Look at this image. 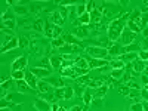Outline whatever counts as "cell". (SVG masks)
Listing matches in <instances>:
<instances>
[{
	"mask_svg": "<svg viewBox=\"0 0 148 111\" xmlns=\"http://www.w3.org/2000/svg\"><path fill=\"white\" fill-rule=\"evenodd\" d=\"M129 16H130V14H125V15H121L119 19H114V21H111V22L108 24L107 37H108V40H110L111 43H114L116 40L120 39L123 30L126 28V24H127V21H129Z\"/></svg>",
	"mask_w": 148,
	"mask_h": 111,
	"instance_id": "obj_1",
	"label": "cell"
},
{
	"mask_svg": "<svg viewBox=\"0 0 148 111\" xmlns=\"http://www.w3.org/2000/svg\"><path fill=\"white\" fill-rule=\"evenodd\" d=\"M84 52L88 56L93 59H108V49L105 47H98V46H86Z\"/></svg>",
	"mask_w": 148,
	"mask_h": 111,
	"instance_id": "obj_2",
	"label": "cell"
},
{
	"mask_svg": "<svg viewBox=\"0 0 148 111\" xmlns=\"http://www.w3.org/2000/svg\"><path fill=\"white\" fill-rule=\"evenodd\" d=\"M136 36L138 34H135V33H132L127 27L125 28V30H123V33H121V36H120V45L121 46H129V45H132V43H135V42H136Z\"/></svg>",
	"mask_w": 148,
	"mask_h": 111,
	"instance_id": "obj_3",
	"label": "cell"
},
{
	"mask_svg": "<svg viewBox=\"0 0 148 111\" xmlns=\"http://www.w3.org/2000/svg\"><path fill=\"white\" fill-rule=\"evenodd\" d=\"M71 34L76 37V39H79V40H84V39H88V37L90 36V25H80L77 28H74L71 31Z\"/></svg>",
	"mask_w": 148,
	"mask_h": 111,
	"instance_id": "obj_4",
	"label": "cell"
},
{
	"mask_svg": "<svg viewBox=\"0 0 148 111\" xmlns=\"http://www.w3.org/2000/svg\"><path fill=\"white\" fill-rule=\"evenodd\" d=\"M88 59V64H89V68L90 70H101L107 65H110V61L108 59H93L90 56H86Z\"/></svg>",
	"mask_w": 148,
	"mask_h": 111,
	"instance_id": "obj_5",
	"label": "cell"
},
{
	"mask_svg": "<svg viewBox=\"0 0 148 111\" xmlns=\"http://www.w3.org/2000/svg\"><path fill=\"white\" fill-rule=\"evenodd\" d=\"M125 53H126V47L121 46L120 43H111L108 47V55H111L113 58H119Z\"/></svg>",
	"mask_w": 148,
	"mask_h": 111,
	"instance_id": "obj_6",
	"label": "cell"
},
{
	"mask_svg": "<svg viewBox=\"0 0 148 111\" xmlns=\"http://www.w3.org/2000/svg\"><path fill=\"white\" fill-rule=\"evenodd\" d=\"M28 64V56L27 55H22V56H18L15 61H14V64H12V73L14 71H19V70H24L27 67Z\"/></svg>",
	"mask_w": 148,
	"mask_h": 111,
	"instance_id": "obj_7",
	"label": "cell"
},
{
	"mask_svg": "<svg viewBox=\"0 0 148 111\" xmlns=\"http://www.w3.org/2000/svg\"><path fill=\"white\" fill-rule=\"evenodd\" d=\"M45 42L43 40H31L30 47H31V52L33 55H42L45 52Z\"/></svg>",
	"mask_w": 148,
	"mask_h": 111,
	"instance_id": "obj_8",
	"label": "cell"
},
{
	"mask_svg": "<svg viewBox=\"0 0 148 111\" xmlns=\"http://www.w3.org/2000/svg\"><path fill=\"white\" fill-rule=\"evenodd\" d=\"M30 71L34 74L36 77H39V79H47L49 76H51V73H52V70H47V68H40V67H33V68H30Z\"/></svg>",
	"mask_w": 148,
	"mask_h": 111,
	"instance_id": "obj_9",
	"label": "cell"
},
{
	"mask_svg": "<svg viewBox=\"0 0 148 111\" xmlns=\"http://www.w3.org/2000/svg\"><path fill=\"white\" fill-rule=\"evenodd\" d=\"M34 107L37 111H52V105L49 104L46 99H36Z\"/></svg>",
	"mask_w": 148,
	"mask_h": 111,
	"instance_id": "obj_10",
	"label": "cell"
},
{
	"mask_svg": "<svg viewBox=\"0 0 148 111\" xmlns=\"http://www.w3.org/2000/svg\"><path fill=\"white\" fill-rule=\"evenodd\" d=\"M49 19H51V22L53 24V25H58V27H62L64 22H65V19L62 18V15L59 14V10H55L53 14L49 16Z\"/></svg>",
	"mask_w": 148,
	"mask_h": 111,
	"instance_id": "obj_11",
	"label": "cell"
},
{
	"mask_svg": "<svg viewBox=\"0 0 148 111\" xmlns=\"http://www.w3.org/2000/svg\"><path fill=\"white\" fill-rule=\"evenodd\" d=\"M51 86H53V88H58V89H61V88H65V80L64 79H61V77H47V79H45Z\"/></svg>",
	"mask_w": 148,
	"mask_h": 111,
	"instance_id": "obj_12",
	"label": "cell"
},
{
	"mask_svg": "<svg viewBox=\"0 0 148 111\" xmlns=\"http://www.w3.org/2000/svg\"><path fill=\"white\" fill-rule=\"evenodd\" d=\"M24 80L28 83V86H30L31 89H36V90H37V83H39V80H37V77L34 76L30 70L25 71V79H24Z\"/></svg>",
	"mask_w": 148,
	"mask_h": 111,
	"instance_id": "obj_13",
	"label": "cell"
},
{
	"mask_svg": "<svg viewBox=\"0 0 148 111\" xmlns=\"http://www.w3.org/2000/svg\"><path fill=\"white\" fill-rule=\"evenodd\" d=\"M19 46V39H16V37H14L9 43H6L5 46H2V53H6L9 51H14V49H16Z\"/></svg>",
	"mask_w": 148,
	"mask_h": 111,
	"instance_id": "obj_14",
	"label": "cell"
},
{
	"mask_svg": "<svg viewBox=\"0 0 148 111\" xmlns=\"http://www.w3.org/2000/svg\"><path fill=\"white\" fill-rule=\"evenodd\" d=\"M31 30L36 31V33H39V34H43V31H45V19L36 18V19H34V24H33V27H31Z\"/></svg>",
	"mask_w": 148,
	"mask_h": 111,
	"instance_id": "obj_15",
	"label": "cell"
},
{
	"mask_svg": "<svg viewBox=\"0 0 148 111\" xmlns=\"http://www.w3.org/2000/svg\"><path fill=\"white\" fill-rule=\"evenodd\" d=\"M16 89H18L19 93H30V92H34L30 86H28V83H27L25 80H18V82H16Z\"/></svg>",
	"mask_w": 148,
	"mask_h": 111,
	"instance_id": "obj_16",
	"label": "cell"
},
{
	"mask_svg": "<svg viewBox=\"0 0 148 111\" xmlns=\"http://www.w3.org/2000/svg\"><path fill=\"white\" fill-rule=\"evenodd\" d=\"M53 24L51 22V19H45V31L43 34L47 37V39H53Z\"/></svg>",
	"mask_w": 148,
	"mask_h": 111,
	"instance_id": "obj_17",
	"label": "cell"
},
{
	"mask_svg": "<svg viewBox=\"0 0 148 111\" xmlns=\"http://www.w3.org/2000/svg\"><path fill=\"white\" fill-rule=\"evenodd\" d=\"M132 67H133V71H135V73L141 74V73L145 71L147 62H145V61H141V59H135L133 62H132Z\"/></svg>",
	"mask_w": 148,
	"mask_h": 111,
	"instance_id": "obj_18",
	"label": "cell"
},
{
	"mask_svg": "<svg viewBox=\"0 0 148 111\" xmlns=\"http://www.w3.org/2000/svg\"><path fill=\"white\" fill-rule=\"evenodd\" d=\"M51 89H52V86L49 84L45 79L39 80V83H37V92H40V93H49Z\"/></svg>",
	"mask_w": 148,
	"mask_h": 111,
	"instance_id": "obj_19",
	"label": "cell"
},
{
	"mask_svg": "<svg viewBox=\"0 0 148 111\" xmlns=\"http://www.w3.org/2000/svg\"><path fill=\"white\" fill-rule=\"evenodd\" d=\"M61 76L62 77H68V79H77V73H76V68L74 67H70V68H61Z\"/></svg>",
	"mask_w": 148,
	"mask_h": 111,
	"instance_id": "obj_20",
	"label": "cell"
},
{
	"mask_svg": "<svg viewBox=\"0 0 148 111\" xmlns=\"http://www.w3.org/2000/svg\"><path fill=\"white\" fill-rule=\"evenodd\" d=\"M102 18H104L102 12H99L98 9H95V10L90 12V24H101L102 22Z\"/></svg>",
	"mask_w": 148,
	"mask_h": 111,
	"instance_id": "obj_21",
	"label": "cell"
},
{
	"mask_svg": "<svg viewBox=\"0 0 148 111\" xmlns=\"http://www.w3.org/2000/svg\"><path fill=\"white\" fill-rule=\"evenodd\" d=\"M119 59H121L125 64H130V62H133L135 59H138V53H135V52H126L125 55L119 56Z\"/></svg>",
	"mask_w": 148,
	"mask_h": 111,
	"instance_id": "obj_22",
	"label": "cell"
},
{
	"mask_svg": "<svg viewBox=\"0 0 148 111\" xmlns=\"http://www.w3.org/2000/svg\"><path fill=\"white\" fill-rule=\"evenodd\" d=\"M141 15H142V12H141L139 9H135L132 14H130V16H129V21L135 22L139 28H141Z\"/></svg>",
	"mask_w": 148,
	"mask_h": 111,
	"instance_id": "obj_23",
	"label": "cell"
},
{
	"mask_svg": "<svg viewBox=\"0 0 148 111\" xmlns=\"http://www.w3.org/2000/svg\"><path fill=\"white\" fill-rule=\"evenodd\" d=\"M14 86H16V82L14 80V79H9V80H6V82H3L2 83V98L5 96V93L8 92V90H10Z\"/></svg>",
	"mask_w": 148,
	"mask_h": 111,
	"instance_id": "obj_24",
	"label": "cell"
},
{
	"mask_svg": "<svg viewBox=\"0 0 148 111\" xmlns=\"http://www.w3.org/2000/svg\"><path fill=\"white\" fill-rule=\"evenodd\" d=\"M49 59H51V65H52L53 70H58L61 65H62V56L61 55H52Z\"/></svg>",
	"mask_w": 148,
	"mask_h": 111,
	"instance_id": "obj_25",
	"label": "cell"
},
{
	"mask_svg": "<svg viewBox=\"0 0 148 111\" xmlns=\"http://www.w3.org/2000/svg\"><path fill=\"white\" fill-rule=\"evenodd\" d=\"M108 92V86L107 84H104V86H101V88H98L96 90H95V93H93V98L95 99H102V98L105 96V93Z\"/></svg>",
	"mask_w": 148,
	"mask_h": 111,
	"instance_id": "obj_26",
	"label": "cell"
},
{
	"mask_svg": "<svg viewBox=\"0 0 148 111\" xmlns=\"http://www.w3.org/2000/svg\"><path fill=\"white\" fill-rule=\"evenodd\" d=\"M14 10H15V14H16L18 16H21V18L27 16V15L30 14V10H28L25 6H22V5H16V6H14Z\"/></svg>",
	"mask_w": 148,
	"mask_h": 111,
	"instance_id": "obj_27",
	"label": "cell"
},
{
	"mask_svg": "<svg viewBox=\"0 0 148 111\" xmlns=\"http://www.w3.org/2000/svg\"><path fill=\"white\" fill-rule=\"evenodd\" d=\"M110 67H111V70H119V68H125V62H123L121 59L116 58V59H111V61H110Z\"/></svg>",
	"mask_w": 148,
	"mask_h": 111,
	"instance_id": "obj_28",
	"label": "cell"
},
{
	"mask_svg": "<svg viewBox=\"0 0 148 111\" xmlns=\"http://www.w3.org/2000/svg\"><path fill=\"white\" fill-rule=\"evenodd\" d=\"M142 51V47H141V42H135L129 46H126V52H135V53H138Z\"/></svg>",
	"mask_w": 148,
	"mask_h": 111,
	"instance_id": "obj_29",
	"label": "cell"
},
{
	"mask_svg": "<svg viewBox=\"0 0 148 111\" xmlns=\"http://www.w3.org/2000/svg\"><path fill=\"white\" fill-rule=\"evenodd\" d=\"M92 101H93L92 89L88 88V89H86V92H84V95H83V102H84V105H89V104H92Z\"/></svg>",
	"mask_w": 148,
	"mask_h": 111,
	"instance_id": "obj_30",
	"label": "cell"
},
{
	"mask_svg": "<svg viewBox=\"0 0 148 111\" xmlns=\"http://www.w3.org/2000/svg\"><path fill=\"white\" fill-rule=\"evenodd\" d=\"M74 67L76 68H89V64H88V59L86 58H77L76 59V62H74ZM90 70V68H89Z\"/></svg>",
	"mask_w": 148,
	"mask_h": 111,
	"instance_id": "obj_31",
	"label": "cell"
},
{
	"mask_svg": "<svg viewBox=\"0 0 148 111\" xmlns=\"http://www.w3.org/2000/svg\"><path fill=\"white\" fill-rule=\"evenodd\" d=\"M10 76H12V79H14L15 82H18V80H24V79H25V71H24V70L14 71V73H10Z\"/></svg>",
	"mask_w": 148,
	"mask_h": 111,
	"instance_id": "obj_32",
	"label": "cell"
},
{
	"mask_svg": "<svg viewBox=\"0 0 148 111\" xmlns=\"http://www.w3.org/2000/svg\"><path fill=\"white\" fill-rule=\"evenodd\" d=\"M117 90H119V93H120V95L127 96V95H129V92H130V88H129L127 84L121 83V84H119V86H117Z\"/></svg>",
	"mask_w": 148,
	"mask_h": 111,
	"instance_id": "obj_33",
	"label": "cell"
},
{
	"mask_svg": "<svg viewBox=\"0 0 148 111\" xmlns=\"http://www.w3.org/2000/svg\"><path fill=\"white\" fill-rule=\"evenodd\" d=\"M126 27L132 31V33H135V34H139V33H142V30L136 25L135 22H132V21H127V24H126Z\"/></svg>",
	"mask_w": 148,
	"mask_h": 111,
	"instance_id": "obj_34",
	"label": "cell"
},
{
	"mask_svg": "<svg viewBox=\"0 0 148 111\" xmlns=\"http://www.w3.org/2000/svg\"><path fill=\"white\" fill-rule=\"evenodd\" d=\"M125 74V68H119V70H111V77L116 79V80H120Z\"/></svg>",
	"mask_w": 148,
	"mask_h": 111,
	"instance_id": "obj_35",
	"label": "cell"
},
{
	"mask_svg": "<svg viewBox=\"0 0 148 111\" xmlns=\"http://www.w3.org/2000/svg\"><path fill=\"white\" fill-rule=\"evenodd\" d=\"M74 95H76V93H74V88H73V86H65V96H64V99L70 101V99H73Z\"/></svg>",
	"mask_w": 148,
	"mask_h": 111,
	"instance_id": "obj_36",
	"label": "cell"
},
{
	"mask_svg": "<svg viewBox=\"0 0 148 111\" xmlns=\"http://www.w3.org/2000/svg\"><path fill=\"white\" fill-rule=\"evenodd\" d=\"M76 80H77V84H83V86H86V88H88V84L90 83L92 79L88 76V74H86V76H80V77H77Z\"/></svg>",
	"mask_w": 148,
	"mask_h": 111,
	"instance_id": "obj_37",
	"label": "cell"
},
{
	"mask_svg": "<svg viewBox=\"0 0 148 111\" xmlns=\"http://www.w3.org/2000/svg\"><path fill=\"white\" fill-rule=\"evenodd\" d=\"M79 21H80L82 25H89L90 24V14H88V12L83 14L82 16H79Z\"/></svg>",
	"mask_w": 148,
	"mask_h": 111,
	"instance_id": "obj_38",
	"label": "cell"
},
{
	"mask_svg": "<svg viewBox=\"0 0 148 111\" xmlns=\"http://www.w3.org/2000/svg\"><path fill=\"white\" fill-rule=\"evenodd\" d=\"M51 45H52L53 47H56V49H58V51H59V49H61V47H64V46H65L67 43H65V42L62 40V37H59V39H53Z\"/></svg>",
	"mask_w": 148,
	"mask_h": 111,
	"instance_id": "obj_39",
	"label": "cell"
},
{
	"mask_svg": "<svg viewBox=\"0 0 148 111\" xmlns=\"http://www.w3.org/2000/svg\"><path fill=\"white\" fill-rule=\"evenodd\" d=\"M86 86H83V84H77V86H74V93H76L77 96H83L84 95V92H86Z\"/></svg>",
	"mask_w": 148,
	"mask_h": 111,
	"instance_id": "obj_40",
	"label": "cell"
},
{
	"mask_svg": "<svg viewBox=\"0 0 148 111\" xmlns=\"http://www.w3.org/2000/svg\"><path fill=\"white\" fill-rule=\"evenodd\" d=\"M148 27V12H142L141 15V30H145Z\"/></svg>",
	"mask_w": 148,
	"mask_h": 111,
	"instance_id": "obj_41",
	"label": "cell"
},
{
	"mask_svg": "<svg viewBox=\"0 0 148 111\" xmlns=\"http://www.w3.org/2000/svg\"><path fill=\"white\" fill-rule=\"evenodd\" d=\"M139 95H141L139 89H130V92H129V95H127V99H129V101H136L135 98H138Z\"/></svg>",
	"mask_w": 148,
	"mask_h": 111,
	"instance_id": "obj_42",
	"label": "cell"
},
{
	"mask_svg": "<svg viewBox=\"0 0 148 111\" xmlns=\"http://www.w3.org/2000/svg\"><path fill=\"white\" fill-rule=\"evenodd\" d=\"M68 18H70V21H71V22H74V21H77V19H79V16H77V10H76V6H71L70 14H68Z\"/></svg>",
	"mask_w": 148,
	"mask_h": 111,
	"instance_id": "obj_43",
	"label": "cell"
},
{
	"mask_svg": "<svg viewBox=\"0 0 148 111\" xmlns=\"http://www.w3.org/2000/svg\"><path fill=\"white\" fill-rule=\"evenodd\" d=\"M30 43H31V42H30V39H28L25 34L19 37V46H21V47H28Z\"/></svg>",
	"mask_w": 148,
	"mask_h": 111,
	"instance_id": "obj_44",
	"label": "cell"
},
{
	"mask_svg": "<svg viewBox=\"0 0 148 111\" xmlns=\"http://www.w3.org/2000/svg\"><path fill=\"white\" fill-rule=\"evenodd\" d=\"M3 27L8 30H14L16 27V19H10V21H5L3 22Z\"/></svg>",
	"mask_w": 148,
	"mask_h": 111,
	"instance_id": "obj_45",
	"label": "cell"
},
{
	"mask_svg": "<svg viewBox=\"0 0 148 111\" xmlns=\"http://www.w3.org/2000/svg\"><path fill=\"white\" fill-rule=\"evenodd\" d=\"M130 111H145L144 110V102H133L130 105Z\"/></svg>",
	"mask_w": 148,
	"mask_h": 111,
	"instance_id": "obj_46",
	"label": "cell"
},
{
	"mask_svg": "<svg viewBox=\"0 0 148 111\" xmlns=\"http://www.w3.org/2000/svg\"><path fill=\"white\" fill-rule=\"evenodd\" d=\"M53 93H55V98H56V99H64V96H65V88L56 89Z\"/></svg>",
	"mask_w": 148,
	"mask_h": 111,
	"instance_id": "obj_47",
	"label": "cell"
},
{
	"mask_svg": "<svg viewBox=\"0 0 148 111\" xmlns=\"http://www.w3.org/2000/svg\"><path fill=\"white\" fill-rule=\"evenodd\" d=\"M76 10H77V16H82L83 14H86V3H80L76 6Z\"/></svg>",
	"mask_w": 148,
	"mask_h": 111,
	"instance_id": "obj_48",
	"label": "cell"
},
{
	"mask_svg": "<svg viewBox=\"0 0 148 111\" xmlns=\"http://www.w3.org/2000/svg\"><path fill=\"white\" fill-rule=\"evenodd\" d=\"M95 8H96V2H93V0L86 2V12H88V14H90L92 10H95Z\"/></svg>",
	"mask_w": 148,
	"mask_h": 111,
	"instance_id": "obj_49",
	"label": "cell"
},
{
	"mask_svg": "<svg viewBox=\"0 0 148 111\" xmlns=\"http://www.w3.org/2000/svg\"><path fill=\"white\" fill-rule=\"evenodd\" d=\"M10 19H15L14 14H12L10 10H8V12H3V15H2V21L5 22V21H10Z\"/></svg>",
	"mask_w": 148,
	"mask_h": 111,
	"instance_id": "obj_50",
	"label": "cell"
},
{
	"mask_svg": "<svg viewBox=\"0 0 148 111\" xmlns=\"http://www.w3.org/2000/svg\"><path fill=\"white\" fill-rule=\"evenodd\" d=\"M62 27H58V25H55L53 27V39H59L61 36H62Z\"/></svg>",
	"mask_w": 148,
	"mask_h": 111,
	"instance_id": "obj_51",
	"label": "cell"
},
{
	"mask_svg": "<svg viewBox=\"0 0 148 111\" xmlns=\"http://www.w3.org/2000/svg\"><path fill=\"white\" fill-rule=\"evenodd\" d=\"M138 59L148 62V51H141V52H138Z\"/></svg>",
	"mask_w": 148,
	"mask_h": 111,
	"instance_id": "obj_52",
	"label": "cell"
},
{
	"mask_svg": "<svg viewBox=\"0 0 148 111\" xmlns=\"http://www.w3.org/2000/svg\"><path fill=\"white\" fill-rule=\"evenodd\" d=\"M59 14L62 15L64 19H67V18H68V14H70V12H68V8H59Z\"/></svg>",
	"mask_w": 148,
	"mask_h": 111,
	"instance_id": "obj_53",
	"label": "cell"
},
{
	"mask_svg": "<svg viewBox=\"0 0 148 111\" xmlns=\"http://www.w3.org/2000/svg\"><path fill=\"white\" fill-rule=\"evenodd\" d=\"M126 84L129 86L130 89H139V84H138L136 82H135V80H130V82H127Z\"/></svg>",
	"mask_w": 148,
	"mask_h": 111,
	"instance_id": "obj_54",
	"label": "cell"
},
{
	"mask_svg": "<svg viewBox=\"0 0 148 111\" xmlns=\"http://www.w3.org/2000/svg\"><path fill=\"white\" fill-rule=\"evenodd\" d=\"M141 98H142L144 101H148V90H147L145 88L141 90Z\"/></svg>",
	"mask_w": 148,
	"mask_h": 111,
	"instance_id": "obj_55",
	"label": "cell"
},
{
	"mask_svg": "<svg viewBox=\"0 0 148 111\" xmlns=\"http://www.w3.org/2000/svg\"><path fill=\"white\" fill-rule=\"evenodd\" d=\"M83 110H84V108H83L82 105H73L68 111H83Z\"/></svg>",
	"mask_w": 148,
	"mask_h": 111,
	"instance_id": "obj_56",
	"label": "cell"
},
{
	"mask_svg": "<svg viewBox=\"0 0 148 111\" xmlns=\"http://www.w3.org/2000/svg\"><path fill=\"white\" fill-rule=\"evenodd\" d=\"M141 80H142V83L144 84H148V74H142V76H141Z\"/></svg>",
	"mask_w": 148,
	"mask_h": 111,
	"instance_id": "obj_57",
	"label": "cell"
},
{
	"mask_svg": "<svg viewBox=\"0 0 148 111\" xmlns=\"http://www.w3.org/2000/svg\"><path fill=\"white\" fill-rule=\"evenodd\" d=\"M59 108H61V107H59V105H56V104H53V105H52V111H59Z\"/></svg>",
	"mask_w": 148,
	"mask_h": 111,
	"instance_id": "obj_58",
	"label": "cell"
},
{
	"mask_svg": "<svg viewBox=\"0 0 148 111\" xmlns=\"http://www.w3.org/2000/svg\"><path fill=\"white\" fill-rule=\"evenodd\" d=\"M145 74H148V62H147V67H145V71H144Z\"/></svg>",
	"mask_w": 148,
	"mask_h": 111,
	"instance_id": "obj_59",
	"label": "cell"
},
{
	"mask_svg": "<svg viewBox=\"0 0 148 111\" xmlns=\"http://www.w3.org/2000/svg\"><path fill=\"white\" fill-rule=\"evenodd\" d=\"M59 111H65V110H64V108H62V107H61V108H59Z\"/></svg>",
	"mask_w": 148,
	"mask_h": 111,
	"instance_id": "obj_60",
	"label": "cell"
},
{
	"mask_svg": "<svg viewBox=\"0 0 148 111\" xmlns=\"http://www.w3.org/2000/svg\"><path fill=\"white\" fill-rule=\"evenodd\" d=\"M83 111H86V110H83Z\"/></svg>",
	"mask_w": 148,
	"mask_h": 111,
	"instance_id": "obj_61",
	"label": "cell"
}]
</instances>
